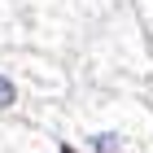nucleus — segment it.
<instances>
[{
  "label": "nucleus",
  "mask_w": 153,
  "mask_h": 153,
  "mask_svg": "<svg viewBox=\"0 0 153 153\" xmlns=\"http://www.w3.org/2000/svg\"><path fill=\"white\" fill-rule=\"evenodd\" d=\"M88 149L92 153H123L127 149V136L123 131H92L88 136Z\"/></svg>",
  "instance_id": "f257e3e1"
},
{
  "label": "nucleus",
  "mask_w": 153,
  "mask_h": 153,
  "mask_svg": "<svg viewBox=\"0 0 153 153\" xmlns=\"http://www.w3.org/2000/svg\"><path fill=\"white\" fill-rule=\"evenodd\" d=\"M13 105H18V83L0 70V109H13Z\"/></svg>",
  "instance_id": "f03ea898"
}]
</instances>
